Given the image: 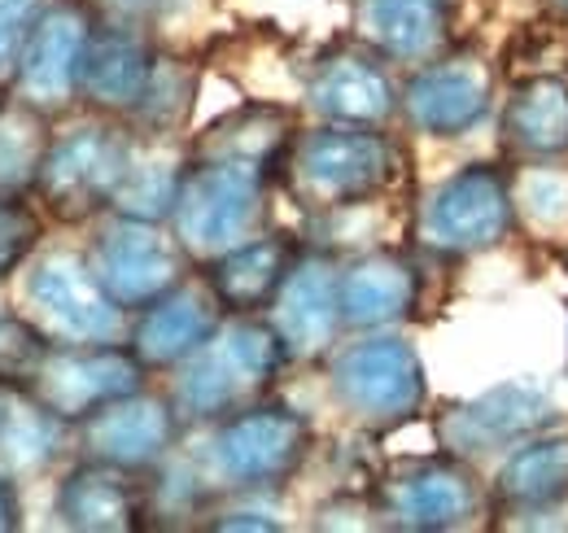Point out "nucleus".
<instances>
[{
  "label": "nucleus",
  "mask_w": 568,
  "mask_h": 533,
  "mask_svg": "<svg viewBox=\"0 0 568 533\" xmlns=\"http://www.w3.org/2000/svg\"><path fill=\"white\" fill-rule=\"evenodd\" d=\"M403 167V149L385 128L363 123H315L297 128L281 158V189L288 201L315 219L346 214L358 205H372Z\"/></svg>",
  "instance_id": "obj_1"
},
{
  "label": "nucleus",
  "mask_w": 568,
  "mask_h": 533,
  "mask_svg": "<svg viewBox=\"0 0 568 533\" xmlns=\"http://www.w3.org/2000/svg\"><path fill=\"white\" fill-rule=\"evenodd\" d=\"M284 368L288 354L267 315H223V324L180 368H171L166 399L184 429L214 424L250 402L267 399Z\"/></svg>",
  "instance_id": "obj_2"
},
{
  "label": "nucleus",
  "mask_w": 568,
  "mask_h": 533,
  "mask_svg": "<svg viewBox=\"0 0 568 533\" xmlns=\"http://www.w3.org/2000/svg\"><path fill=\"white\" fill-rule=\"evenodd\" d=\"M311 446H315V433L302 411L258 399L214 420L193 460V472L211 499L272 494L297 476Z\"/></svg>",
  "instance_id": "obj_3"
},
{
  "label": "nucleus",
  "mask_w": 568,
  "mask_h": 533,
  "mask_svg": "<svg viewBox=\"0 0 568 533\" xmlns=\"http://www.w3.org/2000/svg\"><path fill=\"white\" fill-rule=\"evenodd\" d=\"M276 175L236 158H189L166 228L193 266L214 263L267 228V198Z\"/></svg>",
  "instance_id": "obj_4"
},
{
  "label": "nucleus",
  "mask_w": 568,
  "mask_h": 533,
  "mask_svg": "<svg viewBox=\"0 0 568 533\" xmlns=\"http://www.w3.org/2000/svg\"><path fill=\"white\" fill-rule=\"evenodd\" d=\"M324 363L333 402L351 424L367 433H389L425 411V359L394 329H372L355 333L351 341H337L324 354Z\"/></svg>",
  "instance_id": "obj_5"
},
{
  "label": "nucleus",
  "mask_w": 568,
  "mask_h": 533,
  "mask_svg": "<svg viewBox=\"0 0 568 533\" xmlns=\"http://www.w3.org/2000/svg\"><path fill=\"white\" fill-rule=\"evenodd\" d=\"M132 153V123L83 114L79 123L53 128L31 201L58 223H92L110 210Z\"/></svg>",
  "instance_id": "obj_6"
},
{
  "label": "nucleus",
  "mask_w": 568,
  "mask_h": 533,
  "mask_svg": "<svg viewBox=\"0 0 568 533\" xmlns=\"http://www.w3.org/2000/svg\"><path fill=\"white\" fill-rule=\"evenodd\" d=\"M18 311L53 345L128 341L132 315L101 289L83 250H36L22 266Z\"/></svg>",
  "instance_id": "obj_7"
},
{
  "label": "nucleus",
  "mask_w": 568,
  "mask_h": 533,
  "mask_svg": "<svg viewBox=\"0 0 568 533\" xmlns=\"http://www.w3.org/2000/svg\"><path fill=\"white\" fill-rule=\"evenodd\" d=\"M486 485L468 460L425 455L385 467L372 481V525L398 533H455L481 521Z\"/></svg>",
  "instance_id": "obj_8"
},
{
  "label": "nucleus",
  "mask_w": 568,
  "mask_h": 533,
  "mask_svg": "<svg viewBox=\"0 0 568 533\" xmlns=\"http://www.w3.org/2000/svg\"><path fill=\"white\" fill-rule=\"evenodd\" d=\"M516 228L511 175L490 162L437 180L416 210V245L437 259H473L503 245Z\"/></svg>",
  "instance_id": "obj_9"
},
{
  "label": "nucleus",
  "mask_w": 568,
  "mask_h": 533,
  "mask_svg": "<svg viewBox=\"0 0 568 533\" xmlns=\"http://www.w3.org/2000/svg\"><path fill=\"white\" fill-rule=\"evenodd\" d=\"M83 259L101 280V289L128 315H136L153 298L175 289L184 275H193V259L184 254V245L175 241L166 223H149V219L114 214V210L92 219Z\"/></svg>",
  "instance_id": "obj_10"
},
{
  "label": "nucleus",
  "mask_w": 568,
  "mask_h": 533,
  "mask_svg": "<svg viewBox=\"0 0 568 533\" xmlns=\"http://www.w3.org/2000/svg\"><path fill=\"white\" fill-rule=\"evenodd\" d=\"M97 27V13L88 0H44L36 13L9 79L0 83V97L44 114L62 119L79 105V58Z\"/></svg>",
  "instance_id": "obj_11"
},
{
  "label": "nucleus",
  "mask_w": 568,
  "mask_h": 533,
  "mask_svg": "<svg viewBox=\"0 0 568 533\" xmlns=\"http://www.w3.org/2000/svg\"><path fill=\"white\" fill-rule=\"evenodd\" d=\"M560 402L538 381H503L486 394L464 402H450L437 420V446L455 460H486V455H507L534 433H547L560 424Z\"/></svg>",
  "instance_id": "obj_12"
},
{
  "label": "nucleus",
  "mask_w": 568,
  "mask_h": 533,
  "mask_svg": "<svg viewBox=\"0 0 568 533\" xmlns=\"http://www.w3.org/2000/svg\"><path fill=\"white\" fill-rule=\"evenodd\" d=\"M495 101V70L473 49H446L416 67L398 88V114L407 128L433 140H455L473 132Z\"/></svg>",
  "instance_id": "obj_13"
},
{
  "label": "nucleus",
  "mask_w": 568,
  "mask_h": 533,
  "mask_svg": "<svg viewBox=\"0 0 568 533\" xmlns=\"http://www.w3.org/2000/svg\"><path fill=\"white\" fill-rule=\"evenodd\" d=\"M180 433H184V420L175 415L171 399L149 390L101 402L97 411L71 424L79 460H97L128 472H153L162 460H171Z\"/></svg>",
  "instance_id": "obj_14"
},
{
  "label": "nucleus",
  "mask_w": 568,
  "mask_h": 533,
  "mask_svg": "<svg viewBox=\"0 0 568 533\" xmlns=\"http://www.w3.org/2000/svg\"><path fill=\"white\" fill-rule=\"evenodd\" d=\"M149 368L132 354L128 341H105V345H53L27 385V399L40 402L49 415L62 424L83 420L101 402L123 399L132 390H144Z\"/></svg>",
  "instance_id": "obj_15"
},
{
  "label": "nucleus",
  "mask_w": 568,
  "mask_h": 533,
  "mask_svg": "<svg viewBox=\"0 0 568 533\" xmlns=\"http://www.w3.org/2000/svg\"><path fill=\"white\" fill-rule=\"evenodd\" d=\"M337 271L342 263L324 250H302L288 266L284 284L276 289L272 306L263 311L267 324L281 336L288 363H315L324 359L342 333V298H337Z\"/></svg>",
  "instance_id": "obj_16"
},
{
  "label": "nucleus",
  "mask_w": 568,
  "mask_h": 533,
  "mask_svg": "<svg viewBox=\"0 0 568 533\" xmlns=\"http://www.w3.org/2000/svg\"><path fill=\"white\" fill-rule=\"evenodd\" d=\"M306 105L324 123L389 128L398 119V83L389 74V62L376 58L367 44H333L311 62Z\"/></svg>",
  "instance_id": "obj_17"
},
{
  "label": "nucleus",
  "mask_w": 568,
  "mask_h": 533,
  "mask_svg": "<svg viewBox=\"0 0 568 533\" xmlns=\"http://www.w3.org/2000/svg\"><path fill=\"white\" fill-rule=\"evenodd\" d=\"M158 67V44L149 40L144 27H123V22H101L92 27L83 58H79V105L88 114L123 119L141 110L149 79Z\"/></svg>",
  "instance_id": "obj_18"
},
{
  "label": "nucleus",
  "mask_w": 568,
  "mask_h": 533,
  "mask_svg": "<svg viewBox=\"0 0 568 533\" xmlns=\"http://www.w3.org/2000/svg\"><path fill=\"white\" fill-rule=\"evenodd\" d=\"M223 302L214 298L206 275H184L175 289L141 306L128 324V345L149 372L180 368L206 336L223 324Z\"/></svg>",
  "instance_id": "obj_19"
},
{
  "label": "nucleus",
  "mask_w": 568,
  "mask_h": 533,
  "mask_svg": "<svg viewBox=\"0 0 568 533\" xmlns=\"http://www.w3.org/2000/svg\"><path fill=\"white\" fill-rule=\"evenodd\" d=\"M53 516L74 533H132L149 525V472L74 460L53 494Z\"/></svg>",
  "instance_id": "obj_20"
},
{
  "label": "nucleus",
  "mask_w": 568,
  "mask_h": 533,
  "mask_svg": "<svg viewBox=\"0 0 568 533\" xmlns=\"http://www.w3.org/2000/svg\"><path fill=\"white\" fill-rule=\"evenodd\" d=\"M346 333L398 329L420 302V271L398 250H363L337 271Z\"/></svg>",
  "instance_id": "obj_21"
},
{
  "label": "nucleus",
  "mask_w": 568,
  "mask_h": 533,
  "mask_svg": "<svg viewBox=\"0 0 568 533\" xmlns=\"http://www.w3.org/2000/svg\"><path fill=\"white\" fill-rule=\"evenodd\" d=\"M355 40L398 67H425L450 49V0H355Z\"/></svg>",
  "instance_id": "obj_22"
},
{
  "label": "nucleus",
  "mask_w": 568,
  "mask_h": 533,
  "mask_svg": "<svg viewBox=\"0 0 568 533\" xmlns=\"http://www.w3.org/2000/svg\"><path fill=\"white\" fill-rule=\"evenodd\" d=\"M302 245L288 232L263 228L258 237L241 241L236 250L219 254L214 263L202 266V275L211 280L214 298L223 302L227 315H263L284 284L288 266L297 263Z\"/></svg>",
  "instance_id": "obj_23"
},
{
  "label": "nucleus",
  "mask_w": 568,
  "mask_h": 533,
  "mask_svg": "<svg viewBox=\"0 0 568 533\" xmlns=\"http://www.w3.org/2000/svg\"><path fill=\"white\" fill-rule=\"evenodd\" d=\"M189 140L180 132H136L132 128V153L123 167V180L110 198L114 214H132L149 223H166L180 193V180L189 171Z\"/></svg>",
  "instance_id": "obj_24"
},
{
  "label": "nucleus",
  "mask_w": 568,
  "mask_h": 533,
  "mask_svg": "<svg viewBox=\"0 0 568 533\" xmlns=\"http://www.w3.org/2000/svg\"><path fill=\"white\" fill-rule=\"evenodd\" d=\"M503 149L520 162L568 158V83L560 74H529L503 105Z\"/></svg>",
  "instance_id": "obj_25"
},
{
  "label": "nucleus",
  "mask_w": 568,
  "mask_h": 533,
  "mask_svg": "<svg viewBox=\"0 0 568 533\" xmlns=\"http://www.w3.org/2000/svg\"><path fill=\"white\" fill-rule=\"evenodd\" d=\"M490 499L503 512L534 516L568 503V433H534L511 446L490 481Z\"/></svg>",
  "instance_id": "obj_26"
},
{
  "label": "nucleus",
  "mask_w": 568,
  "mask_h": 533,
  "mask_svg": "<svg viewBox=\"0 0 568 533\" xmlns=\"http://www.w3.org/2000/svg\"><path fill=\"white\" fill-rule=\"evenodd\" d=\"M297 135V114L276 101H250L241 110H227L223 119H214L202 135L189 140L193 158H236V162H254L267 167L272 175L281 171V158L288 140Z\"/></svg>",
  "instance_id": "obj_27"
},
{
  "label": "nucleus",
  "mask_w": 568,
  "mask_h": 533,
  "mask_svg": "<svg viewBox=\"0 0 568 533\" xmlns=\"http://www.w3.org/2000/svg\"><path fill=\"white\" fill-rule=\"evenodd\" d=\"M49 135H53V119L0 97V193L31 198Z\"/></svg>",
  "instance_id": "obj_28"
},
{
  "label": "nucleus",
  "mask_w": 568,
  "mask_h": 533,
  "mask_svg": "<svg viewBox=\"0 0 568 533\" xmlns=\"http://www.w3.org/2000/svg\"><path fill=\"white\" fill-rule=\"evenodd\" d=\"M193 92H197V74L189 62L180 58H166L158 53V67L149 79V92H144L141 110L132 114V128L136 132H180L189 110H193Z\"/></svg>",
  "instance_id": "obj_29"
},
{
  "label": "nucleus",
  "mask_w": 568,
  "mask_h": 533,
  "mask_svg": "<svg viewBox=\"0 0 568 533\" xmlns=\"http://www.w3.org/2000/svg\"><path fill=\"white\" fill-rule=\"evenodd\" d=\"M44 245V210L31 198L0 193V284L13 280Z\"/></svg>",
  "instance_id": "obj_30"
},
{
  "label": "nucleus",
  "mask_w": 568,
  "mask_h": 533,
  "mask_svg": "<svg viewBox=\"0 0 568 533\" xmlns=\"http://www.w3.org/2000/svg\"><path fill=\"white\" fill-rule=\"evenodd\" d=\"M49 350H53V341L40 333L18 306L0 311V381L4 385L27 394V385L36 381V372H40Z\"/></svg>",
  "instance_id": "obj_31"
},
{
  "label": "nucleus",
  "mask_w": 568,
  "mask_h": 533,
  "mask_svg": "<svg viewBox=\"0 0 568 533\" xmlns=\"http://www.w3.org/2000/svg\"><path fill=\"white\" fill-rule=\"evenodd\" d=\"M511 193H516V214H529L542 228L568 219V175L551 171V162H542V171H529L520 184L511 180Z\"/></svg>",
  "instance_id": "obj_32"
},
{
  "label": "nucleus",
  "mask_w": 568,
  "mask_h": 533,
  "mask_svg": "<svg viewBox=\"0 0 568 533\" xmlns=\"http://www.w3.org/2000/svg\"><path fill=\"white\" fill-rule=\"evenodd\" d=\"M40 9H44V0H0V83L9 79L13 58H18Z\"/></svg>",
  "instance_id": "obj_33"
},
{
  "label": "nucleus",
  "mask_w": 568,
  "mask_h": 533,
  "mask_svg": "<svg viewBox=\"0 0 568 533\" xmlns=\"http://www.w3.org/2000/svg\"><path fill=\"white\" fill-rule=\"evenodd\" d=\"M92 4V13L101 18V22H123V27H158V22H166L184 0H88Z\"/></svg>",
  "instance_id": "obj_34"
},
{
  "label": "nucleus",
  "mask_w": 568,
  "mask_h": 533,
  "mask_svg": "<svg viewBox=\"0 0 568 533\" xmlns=\"http://www.w3.org/2000/svg\"><path fill=\"white\" fill-rule=\"evenodd\" d=\"M206 530H284V521H276L272 512H258V507H227V512H214V521H206Z\"/></svg>",
  "instance_id": "obj_35"
},
{
  "label": "nucleus",
  "mask_w": 568,
  "mask_h": 533,
  "mask_svg": "<svg viewBox=\"0 0 568 533\" xmlns=\"http://www.w3.org/2000/svg\"><path fill=\"white\" fill-rule=\"evenodd\" d=\"M22 530V490L9 467H0V533Z\"/></svg>",
  "instance_id": "obj_36"
},
{
  "label": "nucleus",
  "mask_w": 568,
  "mask_h": 533,
  "mask_svg": "<svg viewBox=\"0 0 568 533\" xmlns=\"http://www.w3.org/2000/svg\"><path fill=\"white\" fill-rule=\"evenodd\" d=\"M22 411H27V394L0 381V451H4V442L13 438V429H18Z\"/></svg>",
  "instance_id": "obj_37"
},
{
  "label": "nucleus",
  "mask_w": 568,
  "mask_h": 533,
  "mask_svg": "<svg viewBox=\"0 0 568 533\" xmlns=\"http://www.w3.org/2000/svg\"><path fill=\"white\" fill-rule=\"evenodd\" d=\"M560 4H565V9H568V0H560Z\"/></svg>",
  "instance_id": "obj_38"
}]
</instances>
